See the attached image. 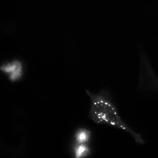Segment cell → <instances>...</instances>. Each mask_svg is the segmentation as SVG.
<instances>
[{
	"mask_svg": "<svg viewBox=\"0 0 158 158\" xmlns=\"http://www.w3.org/2000/svg\"><path fill=\"white\" fill-rule=\"evenodd\" d=\"M86 92L90 99L89 117L94 123L123 130L130 134L136 143L143 145L145 143L141 136L130 127L121 118L108 90L102 89L97 93H92L88 90Z\"/></svg>",
	"mask_w": 158,
	"mask_h": 158,
	"instance_id": "cell-1",
	"label": "cell"
},
{
	"mask_svg": "<svg viewBox=\"0 0 158 158\" xmlns=\"http://www.w3.org/2000/svg\"><path fill=\"white\" fill-rule=\"evenodd\" d=\"M139 64L138 87L143 91L158 90V76L148 55L141 45H139Z\"/></svg>",
	"mask_w": 158,
	"mask_h": 158,
	"instance_id": "cell-2",
	"label": "cell"
},
{
	"mask_svg": "<svg viewBox=\"0 0 158 158\" xmlns=\"http://www.w3.org/2000/svg\"><path fill=\"white\" fill-rule=\"evenodd\" d=\"M0 69L7 75L10 80L12 82L19 80L23 73L22 64L17 60H13L3 64Z\"/></svg>",
	"mask_w": 158,
	"mask_h": 158,
	"instance_id": "cell-3",
	"label": "cell"
},
{
	"mask_svg": "<svg viewBox=\"0 0 158 158\" xmlns=\"http://www.w3.org/2000/svg\"><path fill=\"white\" fill-rule=\"evenodd\" d=\"M72 156L75 158H84L89 156L92 150L90 144L73 142L71 148Z\"/></svg>",
	"mask_w": 158,
	"mask_h": 158,
	"instance_id": "cell-4",
	"label": "cell"
},
{
	"mask_svg": "<svg viewBox=\"0 0 158 158\" xmlns=\"http://www.w3.org/2000/svg\"><path fill=\"white\" fill-rule=\"evenodd\" d=\"M92 138V132L89 129L84 127H79L77 128L74 133L73 142L90 144Z\"/></svg>",
	"mask_w": 158,
	"mask_h": 158,
	"instance_id": "cell-5",
	"label": "cell"
}]
</instances>
